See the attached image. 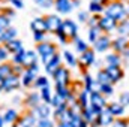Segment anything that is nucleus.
Listing matches in <instances>:
<instances>
[{"instance_id":"nucleus-13","label":"nucleus","mask_w":129,"mask_h":127,"mask_svg":"<svg viewBox=\"0 0 129 127\" xmlns=\"http://www.w3.org/2000/svg\"><path fill=\"white\" fill-rule=\"evenodd\" d=\"M35 64H36V54L33 51H24L23 52V57H21V66L30 69Z\"/></svg>"},{"instance_id":"nucleus-6","label":"nucleus","mask_w":129,"mask_h":127,"mask_svg":"<svg viewBox=\"0 0 129 127\" xmlns=\"http://www.w3.org/2000/svg\"><path fill=\"white\" fill-rule=\"evenodd\" d=\"M111 42H113V39H110V34H104L102 33L98 37V40L93 43V48L98 52H105V51H108L111 48Z\"/></svg>"},{"instance_id":"nucleus-34","label":"nucleus","mask_w":129,"mask_h":127,"mask_svg":"<svg viewBox=\"0 0 129 127\" xmlns=\"http://www.w3.org/2000/svg\"><path fill=\"white\" fill-rule=\"evenodd\" d=\"M21 127H36V120L33 115H27L26 118H23Z\"/></svg>"},{"instance_id":"nucleus-29","label":"nucleus","mask_w":129,"mask_h":127,"mask_svg":"<svg viewBox=\"0 0 129 127\" xmlns=\"http://www.w3.org/2000/svg\"><path fill=\"white\" fill-rule=\"evenodd\" d=\"M89 11H90L93 15H99V14H104L105 6H104V5H99V3H95V2H90V5H89Z\"/></svg>"},{"instance_id":"nucleus-28","label":"nucleus","mask_w":129,"mask_h":127,"mask_svg":"<svg viewBox=\"0 0 129 127\" xmlns=\"http://www.w3.org/2000/svg\"><path fill=\"white\" fill-rule=\"evenodd\" d=\"M101 34H102V30L99 29V26H98V27H90V29H89V40H90L92 43H95Z\"/></svg>"},{"instance_id":"nucleus-32","label":"nucleus","mask_w":129,"mask_h":127,"mask_svg":"<svg viewBox=\"0 0 129 127\" xmlns=\"http://www.w3.org/2000/svg\"><path fill=\"white\" fill-rule=\"evenodd\" d=\"M56 93L59 96H62L64 100H71V99H72V93L69 91L68 87H57V88H56Z\"/></svg>"},{"instance_id":"nucleus-8","label":"nucleus","mask_w":129,"mask_h":127,"mask_svg":"<svg viewBox=\"0 0 129 127\" xmlns=\"http://www.w3.org/2000/svg\"><path fill=\"white\" fill-rule=\"evenodd\" d=\"M69 72H68V69H64V67H60L56 73H54V81H56V85L57 87H68V84H69Z\"/></svg>"},{"instance_id":"nucleus-45","label":"nucleus","mask_w":129,"mask_h":127,"mask_svg":"<svg viewBox=\"0 0 129 127\" xmlns=\"http://www.w3.org/2000/svg\"><path fill=\"white\" fill-rule=\"evenodd\" d=\"M15 118H17V112L15 111H8L6 115H5V120L6 121H14Z\"/></svg>"},{"instance_id":"nucleus-4","label":"nucleus","mask_w":129,"mask_h":127,"mask_svg":"<svg viewBox=\"0 0 129 127\" xmlns=\"http://www.w3.org/2000/svg\"><path fill=\"white\" fill-rule=\"evenodd\" d=\"M99 29L102 30L104 34H110L111 32H114V30H117V26H119V23L114 20V18H111V17H107V15H102L101 18H99Z\"/></svg>"},{"instance_id":"nucleus-16","label":"nucleus","mask_w":129,"mask_h":127,"mask_svg":"<svg viewBox=\"0 0 129 127\" xmlns=\"http://www.w3.org/2000/svg\"><path fill=\"white\" fill-rule=\"evenodd\" d=\"M80 63L83 66H92L95 63V51L93 49H87L86 52H83L81 57H80Z\"/></svg>"},{"instance_id":"nucleus-35","label":"nucleus","mask_w":129,"mask_h":127,"mask_svg":"<svg viewBox=\"0 0 129 127\" xmlns=\"http://www.w3.org/2000/svg\"><path fill=\"white\" fill-rule=\"evenodd\" d=\"M63 103H66V100H64L62 96H59L57 93L51 97V105H53L54 108H59V106H62Z\"/></svg>"},{"instance_id":"nucleus-19","label":"nucleus","mask_w":129,"mask_h":127,"mask_svg":"<svg viewBox=\"0 0 129 127\" xmlns=\"http://www.w3.org/2000/svg\"><path fill=\"white\" fill-rule=\"evenodd\" d=\"M35 112H36V115H38L41 120L48 118V117H50V106H48V103H45V105H38V106L35 108Z\"/></svg>"},{"instance_id":"nucleus-38","label":"nucleus","mask_w":129,"mask_h":127,"mask_svg":"<svg viewBox=\"0 0 129 127\" xmlns=\"http://www.w3.org/2000/svg\"><path fill=\"white\" fill-rule=\"evenodd\" d=\"M8 26H9V18H6V17H0V34L5 32V30H8Z\"/></svg>"},{"instance_id":"nucleus-23","label":"nucleus","mask_w":129,"mask_h":127,"mask_svg":"<svg viewBox=\"0 0 129 127\" xmlns=\"http://www.w3.org/2000/svg\"><path fill=\"white\" fill-rule=\"evenodd\" d=\"M17 85H18V76H15V75H11L9 78L3 79V87H5L6 90H12V88H15Z\"/></svg>"},{"instance_id":"nucleus-42","label":"nucleus","mask_w":129,"mask_h":127,"mask_svg":"<svg viewBox=\"0 0 129 127\" xmlns=\"http://www.w3.org/2000/svg\"><path fill=\"white\" fill-rule=\"evenodd\" d=\"M111 127H129V121L128 120L117 118V120H114V123H113V126Z\"/></svg>"},{"instance_id":"nucleus-49","label":"nucleus","mask_w":129,"mask_h":127,"mask_svg":"<svg viewBox=\"0 0 129 127\" xmlns=\"http://www.w3.org/2000/svg\"><path fill=\"white\" fill-rule=\"evenodd\" d=\"M33 36H35V40H36V42L44 39V33H41V32H35L33 33Z\"/></svg>"},{"instance_id":"nucleus-10","label":"nucleus","mask_w":129,"mask_h":127,"mask_svg":"<svg viewBox=\"0 0 129 127\" xmlns=\"http://www.w3.org/2000/svg\"><path fill=\"white\" fill-rule=\"evenodd\" d=\"M62 30L64 32V34H66L68 37H72V39L78 37V36H77L78 27H77V24H75L72 20H64L63 24H62Z\"/></svg>"},{"instance_id":"nucleus-3","label":"nucleus","mask_w":129,"mask_h":127,"mask_svg":"<svg viewBox=\"0 0 129 127\" xmlns=\"http://www.w3.org/2000/svg\"><path fill=\"white\" fill-rule=\"evenodd\" d=\"M38 52L41 54L44 64H48L54 57H56V55H57V52H56V46L51 45V43H48V42L39 43V45H38Z\"/></svg>"},{"instance_id":"nucleus-5","label":"nucleus","mask_w":129,"mask_h":127,"mask_svg":"<svg viewBox=\"0 0 129 127\" xmlns=\"http://www.w3.org/2000/svg\"><path fill=\"white\" fill-rule=\"evenodd\" d=\"M104 69H105V72L108 73V76H110L113 85L117 84V82H120V81L123 79L125 72H123V69H122L120 66H105Z\"/></svg>"},{"instance_id":"nucleus-15","label":"nucleus","mask_w":129,"mask_h":127,"mask_svg":"<svg viewBox=\"0 0 129 127\" xmlns=\"http://www.w3.org/2000/svg\"><path fill=\"white\" fill-rule=\"evenodd\" d=\"M54 5H56V9H57L60 14H68V12H71L72 8H74L72 0H56Z\"/></svg>"},{"instance_id":"nucleus-1","label":"nucleus","mask_w":129,"mask_h":127,"mask_svg":"<svg viewBox=\"0 0 129 127\" xmlns=\"http://www.w3.org/2000/svg\"><path fill=\"white\" fill-rule=\"evenodd\" d=\"M104 15L114 18L117 23H122L129 18V5L123 0H111L105 6Z\"/></svg>"},{"instance_id":"nucleus-58","label":"nucleus","mask_w":129,"mask_h":127,"mask_svg":"<svg viewBox=\"0 0 129 127\" xmlns=\"http://www.w3.org/2000/svg\"><path fill=\"white\" fill-rule=\"evenodd\" d=\"M123 2H125V0H123Z\"/></svg>"},{"instance_id":"nucleus-30","label":"nucleus","mask_w":129,"mask_h":127,"mask_svg":"<svg viewBox=\"0 0 129 127\" xmlns=\"http://www.w3.org/2000/svg\"><path fill=\"white\" fill-rule=\"evenodd\" d=\"M15 36H17V30L15 29H8V30H5V32L0 34V40L9 42V40H14Z\"/></svg>"},{"instance_id":"nucleus-12","label":"nucleus","mask_w":129,"mask_h":127,"mask_svg":"<svg viewBox=\"0 0 129 127\" xmlns=\"http://www.w3.org/2000/svg\"><path fill=\"white\" fill-rule=\"evenodd\" d=\"M38 70H39V67H38V64H35L32 66L30 69H27L26 72H24V76H23V84L24 85H30L33 81H36V75H38Z\"/></svg>"},{"instance_id":"nucleus-57","label":"nucleus","mask_w":129,"mask_h":127,"mask_svg":"<svg viewBox=\"0 0 129 127\" xmlns=\"http://www.w3.org/2000/svg\"><path fill=\"white\" fill-rule=\"evenodd\" d=\"M128 5H129V0H128Z\"/></svg>"},{"instance_id":"nucleus-55","label":"nucleus","mask_w":129,"mask_h":127,"mask_svg":"<svg viewBox=\"0 0 129 127\" xmlns=\"http://www.w3.org/2000/svg\"><path fill=\"white\" fill-rule=\"evenodd\" d=\"M0 88H5V87H3V79H2V78H0Z\"/></svg>"},{"instance_id":"nucleus-52","label":"nucleus","mask_w":129,"mask_h":127,"mask_svg":"<svg viewBox=\"0 0 129 127\" xmlns=\"http://www.w3.org/2000/svg\"><path fill=\"white\" fill-rule=\"evenodd\" d=\"M122 57H125V58H129V45H128V48L122 52Z\"/></svg>"},{"instance_id":"nucleus-24","label":"nucleus","mask_w":129,"mask_h":127,"mask_svg":"<svg viewBox=\"0 0 129 127\" xmlns=\"http://www.w3.org/2000/svg\"><path fill=\"white\" fill-rule=\"evenodd\" d=\"M78 105L81 106V109H84V108H87V106H90V100H89V93L86 91V90H83L80 96H78Z\"/></svg>"},{"instance_id":"nucleus-31","label":"nucleus","mask_w":129,"mask_h":127,"mask_svg":"<svg viewBox=\"0 0 129 127\" xmlns=\"http://www.w3.org/2000/svg\"><path fill=\"white\" fill-rule=\"evenodd\" d=\"M98 91H99L101 94H104L105 97H107V96H111L113 93H114V87H113V84L99 85V87H98Z\"/></svg>"},{"instance_id":"nucleus-17","label":"nucleus","mask_w":129,"mask_h":127,"mask_svg":"<svg viewBox=\"0 0 129 127\" xmlns=\"http://www.w3.org/2000/svg\"><path fill=\"white\" fill-rule=\"evenodd\" d=\"M60 67H62V66H60V57H59V55H56L50 63L45 64V70H47L50 75H53V76H54V73H56Z\"/></svg>"},{"instance_id":"nucleus-48","label":"nucleus","mask_w":129,"mask_h":127,"mask_svg":"<svg viewBox=\"0 0 129 127\" xmlns=\"http://www.w3.org/2000/svg\"><path fill=\"white\" fill-rule=\"evenodd\" d=\"M78 18H80V21H83V23L86 21V23H87V21H89V14H87V12H80Z\"/></svg>"},{"instance_id":"nucleus-47","label":"nucleus","mask_w":129,"mask_h":127,"mask_svg":"<svg viewBox=\"0 0 129 127\" xmlns=\"http://www.w3.org/2000/svg\"><path fill=\"white\" fill-rule=\"evenodd\" d=\"M56 34L59 36V39H60V40H62L63 43H64V42H68V40H66V39H68V36L64 34V32H63V30H62V27H60V29H59V30L56 32Z\"/></svg>"},{"instance_id":"nucleus-20","label":"nucleus","mask_w":129,"mask_h":127,"mask_svg":"<svg viewBox=\"0 0 129 127\" xmlns=\"http://www.w3.org/2000/svg\"><path fill=\"white\" fill-rule=\"evenodd\" d=\"M32 29H33V32H41V33L48 32V30H47V23H45L44 18H36V20H33L32 21Z\"/></svg>"},{"instance_id":"nucleus-36","label":"nucleus","mask_w":129,"mask_h":127,"mask_svg":"<svg viewBox=\"0 0 129 127\" xmlns=\"http://www.w3.org/2000/svg\"><path fill=\"white\" fill-rule=\"evenodd\" d=\"M42 91H41V94H42V99L45 100V103H51V91H50V87H44V88H41Z\"/></svg>"},{"instance_id":"nucleus-51","label":"nucleus","mask_w":129,"mask_h":127,"mask_svg":"<svg viewBox=\"0 0 129 127\" xmlns=\"http://www.w3.org/2000/svg\"><path fill=\"white\" fill-rule=\"evenodd\" d=\"M92 2H95V3H99V5H104V6H107L111 0H92Z\"/></svg>"},{"instance_id":"nucleus-26","label":"nucleus","mask_w":129,"mask_h":127,"mask_svg":"<svg viewBox=\"0 0 129 127\" xmlns=\"http://www.w3.org/2000/svg\"><path fill=\"white\" fill-rule=\"evenodd\" d=\"M74 45H75V49L78 51V52H86L87 49H89V45H87V42L86 40H83V39H80V37H75L74 39Z\"/></svg>"},{"instance_id":"nucleus-40","label":"nucleus","mask_w":129,"mask_h":127,"mask_svg":"<svg viewBox=\"0 0 129 127\" xmlns=\"http://www.w3.org/2000/svg\"><path fill=\"white\" fill-rule=\"evenodd\" d=\"M35 82H36V85H38L39 88H44V87H48V79H47L45 76H38Z\"/></svg>"},{"instance_id":"nucleus-21","label":"nucleus","mask_w":129,"mask_h":127,"mask_svg":"<svg viewBox=\"0 0 129 127\" xmlns=\"http://www.w3.org/2000/svg\"><path fill=\"white\" fill-rule=\"evenodd\" d=\"M96 82L99 85H105V84H111V79H110V76H108V73L105 72V69H101L99 72H98L96 75Z\"/></svg>"},{"instance_id":"nucleus-9","label":"nucleus","mask_w":129,"mask_h":127,"mask_svg":"<svg viewBox=\"0 0 129 127\" xmlns=\"http://www.w3.org/2000/svg\"><path fill=\"white\" fill-rule=\"evenodd\" d=\"M45 23H47V30L48 32H54V33L57 32L62 27V24H63V21L57 15H48L45 18Z\"/></svg>"},{"instance_id":"nucleus-41","label":"nucleus","mask_w":129,"mask_h":127,"mask_svg":"<svg viewBox=\"0 0 129 127\" xmlns=\"http://www.w3.org/2000/svg\"><path fill=\"white\" fill-rule=\"evenodd\" d=\"M30 106H33V108H36L38 105H39V96L36 94V93H33V94L29 96V102H27Z\"/></svg>"},{"instance_id":"nucleus-14","label":"nucleus","mask_w":129,"mask_h":127,"mask_svg":"<svg viewBox=\"0 0 129 127\" xmlns=\"http://www.w3.org/2000/svg\"><path fill=\"white\" fill-rule=\"evenodd\" d=\"M107 109L110 111V114H111L114 118H116V117H122V115L125 114V106H123L122 103H119V102H111V103H108Z\"/></svg>"},{"instance_id":"nucleus-33","label":"nucleus","mask_w":129,"mask_h":127,"mask_svg":"<svg viewBox=\"0 0 129 127\" xmlns=\"http://www.w3.org/2000/svg\"><path fill=\"white\" fill-rule=\"evenodd\" d=\"M12 75V67L8 66V64H2L0 66V78L2 79H6Z\"/></svg>"},{"instance_id":"nucleus-43","label":"nucleus","mask_w":129,"mask_h":127,"mask_svg":"<svg viewBox=\"0 0 129 127\" xmlns=\"http://www.w3.org/2000/svg\"><path fill=\"white\" fill-rule=\"evenodd\" d=\"M36 127H53V121H50L48 118H45V120H39L38 124H36Z\"/></svg>"},{"instance_id":"nucleus-25","label":"nucleus","mask_w":129,"mask_h":127,"mask_svg":"<svg viewBox=\"0 0 129 127\" xmlns=\"http://www.w3.org/2000/svg\"><path fill=\"white\" fill-rule=\"evenodd\" d=\"M117 33H119V36H125V37L129 36V18L125 20V21H122V23H119Z\"/></svg>"},{"instance_id":"nucleus-2","label":"nucleus","mask_w":129,"mask_h":127,"mask_svg":"<svg viewBox=\"0 0 129 127\" xmlns=\"http://www.w3.org/2000/svg\"><path fill=\"white\" fill-rule=\"evenodd\" d=\"M89 100H90V106L96 111V112H102L104 109H107L108 106V102H107V97L104 94H101L98 90H93L90 94H89Z\"/></svg>"},{"instance_id":"nucleus-46","label":"nucleus","mask_w":129,"mask_h":127,"mask_svg":"<svg viewBox=\"0 0 129 127\" xmlns=\"http://www.w3.org/2000/svg\"><path fill=\"white\" fill-rule=\"evenodd\" d=\"M36 3L42 8H50L53 5V0H36Z\"/></svg>"},{"instance_id":"nucleus-44","label":"nucleus","mask_w":129,"mask_h":127,"mask_svg":"<svg viewBox=\"0 0 129 127\" xmlns=\"http://www.w3.org/2000/svg\"><path fill=\"white\" fill-rule=\"evenodd\" d=\"M99 18H101V17H98V15L90 17V18H89V21H87V23H89V26H90V27H98V24H99Z\"/></svg>"},{"instance_id":"nucleus-56","label":"nucleus","mask_w":129,"mask_h":127,"mask_svg":"<svg viewBox=\"0 0 129 127\" xmlns=\"http://www.w3.org/2000/svg\"><path fill=\"white\" fill-rule=\"evenodd\" d=\"M3 126V118H2V117H0V127Z\"/></svg>"},{"instance_id":"nucleus-39","label":"nucleus","mask_w":129,"mask_h":127,"mask_svg":"<svg viewBox=\"0 0 129 127\" xmlns=\"http://www.w3.org/2000/svg\"><path fill=\"white\" fill-rule=\"evenodd\" d=\"M119 103H122L125 108L129 106V91H125V93L120 94V97H119Z\"/></svg>"},{"instance_id":"nucleus-11","label":"nucleus","mask_w":129,"mask_h":127,"mask_svg":"<svg viewBox=\"0 0 129 127\" xmlns=\"http://www.w3.org/2000/svg\"><path fill=\"white\" fill-rule=\"evenodd\" d=\"M114 117L110 114V111L108 109H104L101 114H99V117H98V124L102 127H110L113 126V123H114Z\"/></svg>"},{"instance_id":"nucleus-22","label":"nucleus","mask_w":129,"mask_h":127,"mask_svg":"<svg viewBox=\"0 0 129 127\" xmlns=\"http://www.w3.org/2000/svg\"><path fill=\"white\" fill-rule=\"evenodd\" d=\"M6 48L11 51V52H14V54H18V52H21L23 51V45H21V42L20 40H9L8 43H6Z\"/></svg>"},{"instance_id":"nucleus-59","label":"nucleus","mask_w":129,"mask_h":127,"mask_svg":"<svg viewBox=\"0 0 129 127\" xmlns=\"http://www.w3.org/2000/svg\"><path fill=\"white\" fill-rule=\"evenodd\" d=\"M128 37H129V36H128Z\"/></svg>"},{"instance_id":"nucleus-54","label":"nucleus","mask_w":129,"mask_h":127,"mask_svg":"<svg viewBox=\"0 0 129 127\" xmlns=\"http://www.w3.org/2000/svg\"><path fill=\"white\" fill-rule=\"evenodd\" d=\"M57 127H71V123H63V121H60Z\"/></svg>"},{"instance_id":"nucleus-50","label":"nucleus","mask_w":129,"mask_h":127,"mask_svg":"<svg viewBox=\"0 0 129 127\" xmlns=\"http://www.w3.org/2000/svg\"><path fill=\"white\" fill-rule=\"evenodd\" d=\"M6 55H8V54H6V49H5V48H0V60H5Z\"/></svg>"},{"instance_id":"nucleus-18","label":"nucleus","mask_w":129,"mask_h":127,"mask_svg":"<svg viewBox=\"0 0 129 127\" xmlns=\"http://www.w3.org/2000/svg\"><path fill=\"white\" fill-rule=\"evenodd\" d=\"M105 63H107V66H120L122 55L117 52H108L105 55Z\"/></svg>"},{"instance_id":"nucleus-27","label":"nucleus","mask_w":129,"mask_h":127,"mask_svg":"<svg viewBox=\"0 0 129 127\" xmlns=\"http://www.w3.org/2000/svg\"><path fill=\"white\" fill-rule=\"evenodd\" d=\"M84 82H86V91L90 94V93L95 90L93 87L96 85V81H93V78H92L90 73H86V75H84Z\"/></svg>"},{"instance_id":"nucleus-53","label":"nucleus","mask_w":129,"mask_h":127,"mask_svg":"<svg viewBox=\"0 0 129 127\" xmlns=\"http://www.w3.org/2000/svg\"><path fill=\"white\" fill-rule=\"evenodd\" d=\"M12 3L17 6V8H21L23 6V3H21V0H12Z\"/></svg>"},{"instance_id":"nucleus-7","label":"nucleus","mask_w":129,"mask_h":127,"mask_svg":"<svg viewBox=\"0 0 129 127\" xmlns=\"http://www.w3.org/2000/svg\"><path fill=\"white\" fill-rule=\"evenodd\" d=\"M128 45H129V37H125V36H117V37L113 39V42H111L113 51L117 52V54H120V55H122V52L128 48Z\"/></svg>"},{"instance_id":"nucleus-37","label":"nucleus","mask_w":129,"mask_h":127,"mask_svg":"<svg viewBox=\"0 0 129 127\" xmlns=\"http://www.w3.org/2000/svg\"><path fill=\"white\" fill-rule=\"evenodd\" d=\"M63 55H64V60L68 61V64H69V66H72V67H74V66H77V58L72 55V52H69V51H64Z\"/></svg>"}]
</instances>
